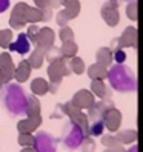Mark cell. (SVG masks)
Instances as JSON below:
<instances>
[{"instance_id":"1","label":"cell","mask_w":143,"mask_h":152,"mask_svg":"<svg viewBox=\"0 0 143 152\" xmlns=\"http://www.w3.org/2000/svg\"><path fill=\"white\" fill-rule=\"evenodd\" d=\"M26 94L20 83H5L0 88V104L10 117L25 115Z\"/></svg>"},{"instance_id":"2","label":"cell","mask_w":143,"mask_h":152,"mask_svg":"<svg viewBox=\"0 0 143 152\" xmlns=\"http://www.w3.org/2000/svg\"><path fill=\"white\" fill-rule=\"evenodd\" d=\"M109 83V88L122 94H129L137 91V77L134 71L128 68L126 65H111L108 68V77H106Z\"/></svg>"},{"instance_id":"3","label":"cell","mask_w":143,"mask_h":152,"mask_svg":"<svg viewBox=\"0 0 143 152\" xmlns=\"http://www.w3.org/2000/svg\"><path fill=\"white\" fill-rule=\"evenodd\" d=\"M88 137L86 131H83L80 126H77L76 123L68 121L65 123L63 129H62V143H63L65 149L69 151H77L82 145L83 138Z\"/></svg>"},{"instance_id":"4","label":"cell","mask_w":143,"mask_h":152,"mask_svg":"<svg viewBox=\"0 0 143 152\" xmlns=\"http://www.w3.org/2000/svg\"><path fill=\"white\" fill-rule=\"evenodd\" d=\"M32 148L35 152H57V138L49 132L39 131L34 135Z\"/></svg>"},{"instance_id":"5","label":"cell","mask_w":143,"mask_h":152,"mask_svg":"<svg viewBox=\"0 0 143 152\" xmlns=\"http://www.w3.org/2000/svg\"><path fill=\"white\" fill-rule=\"evenodd\" d=\"M46 74H48V82H56V83H62V80L65 77L71 75V69L68 66V60L62 58L57 61H51L48 69H46Z\"/></svg>"},{"instance_id":"6","label":"cell","mask_w":143,"mask_h":152,"mask_svg":"<svg viewBox=\"0 0 143 152\" xmlns=\"http://www.w3.org/2000/svg\"><path fill=\"white\" fill-rule=\"evenodd\" d=\"M112 108H115V104L114 102L111 100V97H106V98H100L99 102L95 100V103L91 106L89 109H86V117L89 121H92V120H102L105 117V114L111 111Z\"/></svg>"},{"instance_id":"7","label":"cell","mask_w":143,"mask_h":152,"mask_svg":"<svg viewBox=\"0 0 143 152\" xmlns=\"http://www.w3.org/2000/svg\"><path fill=\"white\" fill-rule=\"evenodd\" d=\"M63 109H65V117H68L69 121L76 123L77 126H80L83 131H86V134H88L89 120H88V117H86V114H85L82 109H78L77 106H74L73 103H71V100L63 103Z\"/></svg>"},{"instance_id":"8","label":"cell","mask_w":143,"mask_h":152,"mask_svg":"<svg viewBox=\"0 0 143 152\" xmlns=\"http://www.w3.org/2000/svg\"><path fill=\"white\" fill-rule=\"evenodd\" d=\"M28 3L19 2L12 8L11 15H10V28L11 29H22L25 28L28 22H26V10H28Z\"/></svg>"},{"instance_id":"9","label":"cell","mask_w":143,"mask_h":152,"mask_svg":"<svg viewBox=\"0 0 143 152\" xmlns=\"http://www.w3.org/2000/svg\"><path fill=\"white\" fill-rule=\"evenodd\" d=\"M100 15H102V20L111 26V28H115L119 23H120V11H119V6H114L109 2H105L100 8Z\"/></svg>"},{"instance_id":"10","label":"cell","mask_w":143,"mask_h":152,"mask_svg":"<svg viewBox=\"0 0 143 152\" xmlns=\"http://www.w3.org/2000/svg\"><path fill=\"white\" fill-rule=\"evenodd\" d=\"M14 60L10 52H0V78L3 83H10L14 78Z\"/></svg>"},{"instance_id":"11","label":"cell","mask_w":143,"mask_h":152,"mask_svg":"<svg viewBox=\"0 0 143 152\" xmlns=\"http://www.w3.org/2000/svg\"><path fill=\"white\" fill-rule=\"evenodd\" d=\"M56 42V32L52 28H48V26H43V28H39V32L35 35V42L34 45L37 48H40L42 51H46L48 48H51Z\"/></svg>"},{"instance_id":"12","label":"cell","mask_w":143,"mask_h":152,"mask_svg":"<svg viewBox=\"0 0 143 152\" xmlns=\"http://www.w3.org/2000/svg\"><path fill=\"white\" fill-rule=\"evenodd\" d=\"M71 103L74 106H77L78 109L85 111V109H89L95 103V97L89 89H78L73 95V98H71Z\"/></svg>"},{"instance_id":"13","label":"cell","mask_w":143,"mask_h":152,"mask_svg":"<svg viewBox=\"0 0 143 152\" xmlns=\"http://www.w3.org/2000/svg\"><path fill=\"white\" fill-rule=\"evenodd\" d=\"M42 126V115L35 114V115H26V118H22L17 121V132H35Z\"/></svg>"},{"instance_id":"14","label":"cell","mask_w":143,"mask_h":152,"mask_svg":"<svg viewBox=\"0 0 143 152\" xmlns=\"http://www.w3.org/2000/svg\"><path fill=\"white\" fill-rule=\"evenodd\" d=\"M102 120H103V124H105V129H108L109 132H117L122 126L123 115L117 108H112L111 111H108L105 114V117Z\"/></svg>"},{"instance_id":"15","label":"cell","mask_w":143,"mask_h":152,"mask_svg":"<svg viewBox=\"0 0 143 152\" xmlns=\"http://www.w3.org/2000/svg\"><path fill=\"white\" fill-rule=\"evenodd\" d=\"M8 51L15 52V54H19V56L28 54V52L31 51V42L28 40L26 34H25V32H20L19 35H17V39L12 40V42L10 43V46H8Z\"/></svg>"},{"instance_id":"16","label":"cell","mask_w":143,"mask_h":152,"mask_svg":"<svg viewBox=\"0 0 143 152\" xmlns=\"http://www.w3.org/2000/svg\"><path fill=\"white\" fill-rule=\"evenodd\" d=\"M137 40H139V32L136 26H126L123 32L119 35V42L122 48H137Z\"/></svg>"},{"instance_id":"17","label":"cell","mask_w":143,"mask_h":152,"mask_svg":"<svg viewBox=\"0 0 143 152\" xmlns=\"http://www.w3.org/2000/svg\"><path fill=\"white\" fill-rule=\"evenodd\" d=\"M31 72H32V68L28 63V60H20L19 63L14 66V78L17 80V83H20V85L28 82L29 77H31Z\"/></svg>"},{"instance_id":"18","label":"cell","mask_w":143,"mask_h":152,"mask_svg":"<svg viewBox=\"0 0 143 152\" xmlns=\"http://www.w3.org/2000/svg\"><path fill=\"white\" fill-rule=\"evenodd\" d=\"M89 91H91L94 94V97H97V98L111 97V88L105 83V80H91Z\"/></svg>"},{"instance_id":"19","label":"cell","mask_w":143,"mask_h":152,"mask_svg":"<svg viewBox=\"0 0 143 152\" xmlns=\"http://www.w3.org/2000/svg\"><path fill=\"white\" fill-rule=\"evenodd\" d=\"M117 141L120 145H134V143H137V131L136 129H119L117 131V135H115Z\"/></svg>"},{"instance_id":"20","label":"cell","mask_w":143,"mask_h":152,"mask_svg":"<svg viewBox=\"0 0 143 152\" xmlns=\"http://www.w3.org/2000/svg\"><path fill=\"white\" fill-rule=\"evenodd\" d=\"M42 112V104L37 95L28 94L26 95V103H25V115H35Z\"/></svg>"},{"instance_id":"21","label":"cell","mask_w":143,"mask_h":152,"mask_svg":"<svg viewBox=\"0 0 143 152\" xmlns=\"http://www.w3.org/2000/svg\"><path fill=\"white\" fill-rule=\"evenodd\" d=\"M85 71L88 72V77L91 80H106V77H108V68H105L103 65L97 63V61L89 65V68Z\"/></svg>"},{"instance_id":"22","label":"cell","mask_w":143,"mask_h":152,"mask_svg":"<svg viewBox=\"0 0 143 152\" xmlns=\"http://www.w3.org/2000/svg\"><path fill=\"white\" fill-rule=\"evenodd\" d=\"M28 54H29V57L26 60H28V63L31 65V68L32 69H40L45 63V51H42L40 48L35 46L32 51L28 52Z\"/></svg>"},{"instance_id":"23","label":"cell","mask_w":143,"mask_h":152,"mask_svg":"<svg viewBox=\"0 0 143 152\" xmlns=\"http://www.w3.org/2000/svg\"><path fill=\"white\" fill-rule=\"evenodd\" d=\"M95 61L97 63L103 65L105 68H109L114 61H112V51L108 48V46H102L97 49L95 52Z\"/></svg>"},{"instance_id":"24","label":"cell","mask_w":143,"mask_h":152,"mask_svg":"<svg viewBox=\"0 0 143 152\" xmlns=\"http://www.w3.org/2000/svg\"><path fill=\"white\" fill-rule=\"evenodd\" d=\"M29 89H31V94L37 97L48 94V80H45L43 77H35L29 85Z\"/></svg>"},{"instance_id":"25","label":"cell","mask_w":143,"mask_h":152,"mask_svg":"<svg viewBox=\"0 0 143 152\" xmlns=\"http://www.w3.org/2000/svg\"><path fill=\"white\" fill-rule=\"evenodd\" d=\"M60 48V52L63 56L65 60H69L73 58L74 56H77L78 52V45L76 43V40H66V42H62V46Z\"/></svg>"},{"instance_id":"26","label":"cell","mask_w":143,"mask_h":152,"mask_svg":"<svg viewBox=\"0 0 143 152\" xmlns=\"http://www.w3.org/2000/svg\"><path fill=\"white\" fill-rule=\"evenodd\" d=\"M68 66L71 69V74H76V75H82L85 72V60L82 57H78V56H74L73 58H69L68 60Z\"/></svg>"},{"instance_id":"27","label":"cell","mask_w":143,"mask_h":152,"mask_svg":"<svg viewBox=\"0 0 143 152\" xmlns=\"http://www.w3.org/2000/svg\"><path fill=\"white\" fill-rule=\"evenodd\" d=\"M63 6V10L68 15V19L69 20H73V19H77L78 14H80V10H82V6H80V0H74V2H68L65 5H62Z\"/></svg>"},{"instance_id":"28","label":"cell","mask_w":143,"mask_h":152,"mask_svg":"<svg viewBox=\"0 0 143 152\" xmlns=\"http://www.w3.org/2000/svg\"><path fill=\"white\" fill-rule=\"evenodd\" d=\"M105 132V124L103 120H92L88 124V135L89 137H100Z\"/></svg>"},{"instance_id":"29","label":"cell","mask_w":143,"mask_h":152,"mask_svg":"<svg viewBox=\"0 0 143 152\" xmlns=\"http://www.w3.org/2000/svg\"><path fill=\"white\" fill-rule=\"evenodd\" d=\"M26 22L28 23H39L42 22V10L37 6H28L26 10Z\"/></svg>"},{"instance_id":"30","label":"cell","mask_w":143,"mask_h":152,"mask_svg":"<svg viewBox=\"0 0 143 152\" xmlns=\"http://www.w3.org/2000/svg\"><path fill=\"white\" fill-rule=\"evenodd\" d=\"M14 39V34L11 28H6V29H0V48L2 49H8L10 43Z\"/></svg>"},{"instance_id":"31","label":"cell","mask_w":143,"mask_h":152,"mask_svg":"<svg viewBox=\"0 0 143 152\" xmlns=\"http://www.w3.org/2000/svg\"><path fill=\"white\" fill-rule=\"evenodd\" d=\"M45 58L48 60V63H51V61L62 60L63 56H62V52H60V48L56 46V45H52L51 48H48L46 51H45Z\"/></svg>"},{"instance_id":"32","label":"cell","mask_w":143,"mask_h":152,"mask_svg":"<svg viewBox=\"0 0 143 152\" xmlns=\"http://www.w3.org/2000/svg\"><path fill=\"white\" fill-rule=\"evenodd\" d=\"M126 17L132 22H137L139 19V5L137 0H132V2H128L126 5Z\"/></svg>"},{"instance_id":"33","label":"cell","mask_w":143,"mask_h":152,"mask_svg":"<svg viewBox=\"0 0 143 152\" xmlns=\"http://www.w3.org/2000/svg\"><path fill=\"white\" fill-rule=\"evenodd\" d=\"M17 143H19L22 148L32 146V143H34V134H29V132H19Z\"/></svg>"},{"instance_id":"34","label":"cell","mask_w":143,"mask_h":152,"mask_svg":"<svg viewBox=\"0 0 143 152\" xmlns=\"http://www.w3.org/2000/svg\"><path fill=\"white\" fill-rule=\"evenodd\" d=\"M95 148H97V145H95V140H94V137H85L83 138V141H82V145H80V152H95Z\"/></svg>"},{"instance_id":"35","label":"cell","mask_w":143,"mask_h":152,"mask_svg":"<svg viewBox=\"0 0 143 152\" xmlns=\"http://www.w3.org/2000/svg\"><path fill=\"white\" fill-rule=\"evenodd\" d=\"M74 37H76V34H74L73 28H71L69 25H66V26H62V28H60V31H59V39H60L62 42H66V40H74Z\"/></svg>"},{"instance_id":"36","label":"cell","mask_w":143,"mask_h":152,"mask_svg":"<svg viewBox=\"0 0 143 152\" xmlns=\"http://www.w3.org/2000/svg\"><path fill=\"white\" fill-rule=\"evenodd\" d=\"M100 137H102L100 138V143H102L105 148H112L115 145H119V141H117V138H115L114 134H102Z\"/></svg>"},{"instance_id":"37","label":"cell","mask_w":143,"mask_h":152,"mask_svg":"<svg viewBox=\"0 0 143 152\" xmlns=\"http://www.w3.org/2000/svg\"><path fill=\"white\" fill-rule=\"evenodd\" d=\"M39 32V26L37 23H28V26H26V37H28V40L31 42V45H34L35 42V35H37Z\"/></svg>"},{"instance_id":"38","label":"cell","mask_w":143,"mask_h":152,"mask_svg":"<svg viewBox=\"0 0 143 152\" xmlns=\"http://www.w3.org/2000/svg\"><path fill=\"white\" fill-rule=\"evenodd\" d=\"M126 58H128V56H126V52H125L123 48L112 51V61H115V63L122 65V63H125V61H126Z\"/></svg>"},{"instance_id":"39","label":"cell","mask_w":143,"mask_h":152,"mask_svg":"<svg viewBox=\"0 0 143 152\" xmlns=\"http://www.w3.org/2000/svg\"><path fill=\"white\" fill-rule=\"evenodd\" d=\"M49 117L52 118V120H60V118H63L65 117V109H63V103H57L56 106H54V109H52V112H51V115Z\"/></svg>"},{"instance_id":"40","label":"cell","mask_w":143,"mask_h":152,"mask_svg":"<svg viewBox=\"0 0 143 152\" xmlns=\"http://www.w3.org/2000/svg\"><path fill=\"white\" fill-rule=\"evenodd\" d=\"M56 22H57V25L60 26H66L68 23H69V19H68V15H66V12H65V10H60L59 12H57V15H56Z\"/></svg>"},{"instance_id":"41","label":"cell","mask_w":143,"mask_h":152,"mask_svg":"<svg viewBox=\"0 0 143 152\" xmlns=\"http://www.w3.org/2000/svg\"><path fill=\"white\" fill-rule=\"evenodd\" d=\"M52 8H43L42 10V22H49L51 19H52Z\"/></svg>"},{"instance_id":"42","label":"cell","mask_w":143,"mask_h":152,"mask_svg":"<svg viewBox=\"0 0 143 152\" xmlns=\"http://www.w3.org/2000/svg\"><path fill=\"white\" fill-rule=\"evenodd\" d=\"M59 88H60V83L48 82V92H49V94H57V92H59Z\"/></svg>"},{"instance_id":"43","label":"cell","mask_w":143,"mask_h":152,"mask_svg":"<svg viewBox=\"0 0 143 152\" xmlns=\"http://www.w3.org/2000/svg\"><path fill=\"white\" fill-rule=\"evenodd\" d=\"M111 51H115V49H120L122 48V45H120V42H119V37H114L112 40H111V43H109V46H108ZM125 49V48H123Z\"/></svg>"},{"instance_id":"44","label":"cell","mask_w":143,"mask_h":152,"mask_svg":"<svg viewBox=\"0 0 143 152\" xmlns=\"http://www.w3.org/2000/svg\"><path fill=\"white\" fill-rule=\"evenodd\" d=\"M103 152H126V149L123 148V145H115V146H112V148H106V151H103Z\"/></svg>"},{"instance_id":"45","label":"cell","mask_w":143,"mask_h":152,"mask_svg":"<svg viewBox=\"0 0 143 152\" xmlns=\"http://www.w3.org/2000/svg\"><path fill=\"white\" fill-rule=\"evenodd\" d=\"M32 2H34V5L37 6V8H40V10L49 6V0H32ZM49 8H51V6H49Z\"/></svg>"},{"instance_id":"46","label":"cell","mask_w":143,"mask_h":152,"mask_svg":"<svg viewBox=\"0 0 143 152\" xmlns=\"http://www.w3.org/2000/svg\"><path fill=\"white\" fill-rule=\"evenodd\" d=\"M10 5H11L10 0H0V14L5 12L8 8H10Z\"/></svg>"},{"instance_id":"47","label":"cell","mask_w":143,"mask_h":152,"mask_svg":"<svg viewBox=\"0 0 143 152\" xmlns=\"http://www.w3.org/2000/svg\"><path fill=\"white\" fill-rule=\"evenodd\" d=\"M49 6L52 8V10H57V8L60 6V0H49Z\"/></svg>"},{"instance_id":"48","label":"cell","mask_w":143,"mask_h":152,"mask_svg":"<svg viewBox=\"0 0 143 152\" xmlns=\"http://www.w3.org/2000/svg\"><path fill=\"white\" fill-rule=\"evenodd\" d=\"M126 152H139V148H137V145H136V143H134V145L131 146V149H128Z\"/></svg>"},{"instance_id":"49","label":"cell","mask_w":143,"mask_h":152,"mask_svg":"<svg viewBox=\"0 0 143 152\" xmlns=\"http://www.w3.org/2000/svg\"><path fill=\"white\" fill-rule=\"evenodd\" d=\"M20 152H35V151H34V148H32V146H28V148H23Z\"/></svg>"},{"instance_id":"50","label":"cell","mask_w":143,"mask_h":152,"mask_svg":"<svg viewBox=\"0 0 143 152\" xmlns=\"http://www.w3.org/2000/svg\"><path fill=\"white\" fill-rule=\"evenodd\" d=\"M108 2L112 3L114 6H120V2H122V0H108Z\"/></svg>"},{"instance_id":"51","label":"cell","mask_w":143,"mask_h":152,"mask_svg":"<svg viewBox=\"0 0 143 152\" xmlns=\"http://www.w3.org/2000/svg\"><path fill=\"white\" fill-rule=\"evenodd\" d=\"M68 2H74V0H60V6L65 5V3H68Z\"/></svg>"},{"instance_id":"52","label":"cell","mask_w":143,"mask_h":152,"mask_svg":"<svg viewBox=\"0 0 143 152\" xmlns=\"http://www.w3.org/2000/svg\"><path fill=\"white\" fill-rule=\"evenodd\" d=\"M3 85H5V83H3V80H2V78H0V88H2Z\"/></svg>"},{"instance_id":"53","label":"cell","mask_w":143,"mask_h":152,"mask_svg":"<svg viewBox=\"0 0 143 152\" xmlns=\"http://www.w3.org/2000/svg\"><path fill=\"white\" fill-rule=\"evenodd\" d=\"M125 2H132V0H125Z\"/></svg>"}]
</instances>
